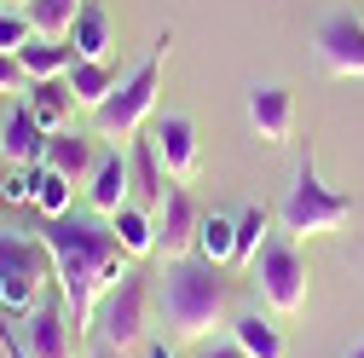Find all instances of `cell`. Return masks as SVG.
<instances>
[{
	"mask_svg": "<svg viewBox=\"0 0 364 358\" xmlns=\"http://www.w3.org/2000/svg\"><path fill=\"white\" fill-rule=\"evenodd\" d=\"M41 243L53 254V278H58V295L70 306V324H75V335H87L99 300L133 272V254L116 243L110 226H99V219H87V214L47 219V226H41Z\"/></svg>",
	"mask_w": 364,
	"mask_h": 358,
	"instance_id": "cell-1",
	"label": "cell"
},
{
	"mask_svg": "<svg viewBox=\"0 0 364 358\" xmlns=\"http://www.w3.org/2000/svg\"><path fill=\"white\" fill-rule=\"evenodd\" d=\"M232 312V283L220 278V266L214 260H168V272H162V318L179 341H203L214 335V324Z\"/></svg>",
	"mask_w": 364,
	"mask_h": 358,
	"instance_id": "cell-2",
	"label": "cell"
},
{
	"mask_svg": "<svg viewBox=\"0 0 364 358\" xmlns=\"http://www.w3.org/2000/svg\"><path fill=\"white\" fill-rule=\"evenodd\" d=\"M168 47H173V29H162L156 35V47H151V58L133 70L116 93L93 110V121H99V133L105 139H139V127L151 121V110H156V93H162V64H168Z\"/></svg>",
	"mask_w": 364,
	"mask_h": 358,
	"instance_id": "cell-3",
	"label": "cell"
},
{
	"mask_svg": "<svg viewBox=\"0 0 364 358\" xmlns=\"http://www.w3.org/2000/svg\"><path fill=\"white\" fill-rule=\"evenodd\" d=\"M278 214H284V232H289V237H324V232H341L347 219H353V197L330 191L324 179H318L312 151H306L301 168H295V185H289V197H284Z\"/></svg>",
	"mask_w": 364,
	"mask_h": 358,
	"instance_id": "cell-4",
	"label": "cell"
},
{
	"mask_svg": "<svg viewBox=\"0 0 364 358\" xmlns=\"http://www.w3.org/2000/svg\"><path fill=\"white\" fill-rule=\"evenodd\" d=\"M47 278H53V254L41 237H0V312H23L47 295Z\"/></svg>",
	"mask_w": 364,
	"mask_h": 358,
	"instance_id": "cell-5",
	"label": "cell"
},
{
	"mask_svg": "<svg viewBox=\"0 0 364 358\" xmlns=\"http://www.w3.org/2000/svg\"><path fill=\"white\" fill-rule=\"evenodd\" d=\"M249 272H255V283H260V295H266L272 312H284V318H289V312L306 306V260H301L295 243H266Z\"/></svg>",
	"mask_w": 364,
	"mask_h": 358,
	"instance_id": "cell-6",
	"label": "cell"
},
{
	"mask_svg": "<svg viewBox=\"0 0 364 358\" xmlns=\"http://www.w3.org/2000/svg\"><path fill=\"white\" fill-rule=\"evenodd\" d=\"M18 341H23L29 358H70V352H75V324H70L64 295H41V300L23 312Z\"/></svg>",
	"mask_w": 364,
	"mask_h": 358,
	"instance_id": "cell-7",
	"label": "cell"
},
{
	"mask_svg": "<svg viewBox=\"0 0 364 358\" xmlns=\"http://www.w3.org/2000/svg\"><path fill=\"white\" fill-rule=\"evenodd\" d=\"M145 335V272H127L110 295H105V312H99V341L110 347H133Z\"/></svg>",
	"mask_w": 364,
	"mask_h": 358,
	"instance_id": "cell-8",
	"label": "cell"
},
{
	"mask_svg": "<svg viewBox=\"0 0 364 358\" xmlns=\"http://www.w3.org/2000/svg\"><path fill=\"white\" fill-rule=\"evenodd\" d=\"M312 47H318V64H324L330 75H358L364 81V18L330 12L324 23H318Z\"/></svg>",
	"mask_w": 364,
	"mask_h": 358,
	"instance_id": "cell-9",
	"label": "cell"
},
{
	"mask_svg": "<svg viewBox=\"0 0 364 358\" xmlns=\"http://www.w3.org/2000/svg\"><path fill=\"white\" fill-rule=\"evenodd\" d=\"M197 226H203V214H197L191 191H186V185H168V202L156 208V254L186 260V254L197 249Z\"/></svg>",
	"mask_w": 364,
	"mask_h": 358,
	"instance_id": "cell-10",
	"label": "cell"
},
{
	"mask_svg": "<svg viewBox=\"0 0 364 358\" xmlns=\"http://www.w3.org/2000/svg\"><path fill=\"white\" fill-rule=\"evenodd\" d=\"M249 127L260 145H289L295 139V93L278 81L249 87Z\"/></svg>",
	"mask_w": 364,
	"mask_h": 358,
	"instance_id": "cell-11",
	"label": "cell"
},
{
	"mask_svg": "<svg viewBox=\"0 0 364 358\" xmlns=\"http://www.w3.org/2000/svg\"><path fill=\"white\" fill-rule=\"evenodd\" d=\"M151 145H156V156H162V168H168V179L173 185H186V179L197 173V121L191 116H156V133H151Z\"/></svg>",
	"mask_w": 364,
	"mask_h": 358,
	"instance_id": "cell-12",
	"label": "cell"
},
{
	"mask_svg": "<svg viewBox=\"0 0 364 358\" xmlns=\"http://www.w3.org/2000/svg\"><path fill=\"white\" fill-rule=\"evenodd\" d=\"M0 156H6L12 168H35L41 156H47V127L35 121L29 99L6 104V116H0Z\"/></svg>",
	"mask_w": 364,
	"mask_h": 358,
	"instance_id": "cell-13",
	"label": "cell"
},
{
	"mask_svg": "<svg viewBox=\"0 0 364 358\" xmlns=\"http://www.w3.org/2000/svg\"><path fill=\"white\" fill-rule=\"evenodd\" d=\"M87 202H93L105 219H110L122 202H133V168H127V151H105V156H99L93 179H87Z\"/></svg>",
	"mask_w": 364,
	"mask_h": 358,
	"instance_id": "cell-14",
	"label": "cell"
},
{
	"mask_svg": "<svg viewBox=\"0 0 364 358\" xmlns=\"http://www.w3.org/2000/svg\"><path fill=\"white\" fill-rule=\"evenodd\" d=\"M127 168H133V202H139V208H162L173 179H168V168H162L156 145H151V139L127 145Z\"/></svg>",
	"mask_w": 364,
	"mask_h": 358,
	"instance_id": "cell-15",
	"label": "cell"
},
{
	"mask_svg": "<svg viewBox=\"0 0 364 358\" xmlns=\"http://www.w3.org/2000/svg\"><path fill=\"white\" fill-rule=\"evenodd\" d=\"M47 162L53 173H64V179H93V168H99V151H93V139L87 133H70V127H58V133H47Z\"/></svg>",
	"mask_w": 364,
	"mask_h": 358,
	"instance_id": "cell-16",
	"label": "cell"
},
{
	"mask_svg": "<svg viewBox=\"0 0 364 358\" xmlns=\"http://www.w3.org/2000/svg\"><path fill=\"white\" fill-rule=\"evenodd\" d=\"M64 81H70V99H75V104H87V110H99V104L116 93V87H122V75H116L105 58H75Z\"/></svg>",
	"mask_w": 364,
	"mask_h": 358,
	"instance_id": "cell-17",
	"label": "cell"
},
{
	"mask_svg": "<svg viewBox=\"0 0 364 358\" xmlns=\"http://www.w3.org/2000/svg\"><path fill=\"white\" fill-rule=\"evenodd\" d=\"M18 64H23V75L29 81H58V75H70V64H75V47L70 40H29V47H18Z\"/></svg>",
	"mask_w": 364,
	"mask_h": 358,
	"instance_id": "cell-18",
	"label": "cell"
},
{
	"mask_svg": "<svg viewBox=\"0 0 364 358\" xmlns=\"http://www.w3.org/2000/svg\"><path fill=\"white\" fill-rule=\"evenodd\" d=\"M70 47H75V58H105L110 53V12H105V0H81Z\"/></svg>",
	"mask_w": 364,
	"mask_h": 358,
	"instance_id": "cell-19",
	"label": "cell"
},
{
	"mask_svg": "<svg viewBox=\"0 0 364 358\" xmlns=\"http://www.w3.org/2000/svg\"><path fill=\"white\" fill-rule=\"evenodd\" d=\"M110 232H116V243L139 260V254H156V219H151V208H139V202H122L116 214H110Z\"/></svg>",
	"mask_w": 364,
	"mask_h": 358,
	"instance_id": "cell-20",
	"label": "cell"
},
{
	"mask_svg": "<svg viewBox=\"0 0 364 358\" xmlns=\"http://www.w3.org/2000/svg\"><path fill=\"white\" fill-rule=\"evenodd\" d=\"M232 341H237L249 358H284V335H278V324H266L260 312H237V318H232Z\"/></svg>",
	"mask_w": 364,
	"mask_h": 358,
	"instance_id": "cell-21",
	"label": "cell"
},
{
	"mask_svg": "<svg viewBox=\"0 0 364 358\" xmlns=\"http://www.w3.org/2000/svg\"><path fill=\"white\" fill-rule=\"evenodd\" d=\"M29 110H35V121L47 127V133H58V127H64V116L75 110L70 81H64V75H58V81H29Z\"/></svg>",
	"mask_w": 364,
	"mask_h": 358,
	"instance_id": "cell-22",
	"label": "cell"
},
{
	"mask_svg": "<svg viewBox=\"0 0 364 358\" xmlns=\"http://www.w3.org/2000/svg\"><path fill=\"white\" fill-rule=\"evenodd\" d=\"M23 12H29V23H35V35H41V40H70L81 0H29Z\"/></svg>",
	"mask_w": 364,
	"mask_h": 358,
	"instance_id": "cell-23",
	"label": "cell"
},
{
	"mask_svg": "<svg viewBox=\"0 0 364 358\" xmlns=\"http://www.w3.org/2000/svg\"><path fill=\"white\" fill-rule=\"evenodd\" d=\"M197 254L214 260V266H232V254H237V219L203 214V226H197Z\"/></svg>",
	"mask_w": 364,
	"mask_h": 358,
	"instance_id": "cell-24",
	"label": "cell"
},
{
	"mask_svg": "<svg viewBox=\"0 0 364 358\" xmlns=\"http://www.w3.org/2000/svg\"><path fill=\"white\" fill-rule=\"evenodd\" d=\"M266 232H272V208L266 202H249L237 214V254H232V266H255V254L266 249Z\"/></svg>",
	"mask_w": 364,
	"mask_h": 358,
	"instance_id": "cell-25",
	"label": "cell"
},
{
	"mask_svg": "<svg viewBox=\"0 0 364 358\" xmlns=\"http://www.w3.org/2000/svg\"><path fill=\"white\" fill-rule=\"evenodd\" d=\"M41 168H47V162H41ZM70 202H75V179H64V173L47 168V179H41V197H35V214H41V219H64Z\"/></svg>",
	"mask_w": 364,
	"mask_h": 358,
	"instance_id": "cell-26",
	"label": "cell"
},
{
	"mask_svg": "<svg viewBox=\"0 0 364 358\" xmlns=\"http://www.w3.org/2000/svg\"><path fill=\"white\" fill-rule=\"evenodd\" d=\"M41 179H47V168H41V162H35V168H12L6 179H0V197H6L12 208H23V202L41 197Z\"/></svg>",
	"mask_w": 364,
	"mask_h": 358,
	"instance_id": "cell-27",
	"label": "cell"
},
{
	"mask_svg": "<svg viewBox=\"0 0 364 358\" xmlns=\"http://www.w3.org/2000/svg\"><path fill=\"white\" fill-rule=\"evenodd\" d=\"M29 35H35L29 12H12V6H0V53H18V47H29Z\"/></svg>",
	"mask_w": 364,
	"mask_h": 358,
	"instance_id": "cell-28",
	"label": "cell"
},
{
	"mask_svg": "<svg viewBox=\"0 0 364 358\" xmlns=\"http://www.w3.org/2000/svg\"><path fill=\"white\" fill-rule=\"evenodd\" d=\"M23 87H29V75H23L18 53H0V99H6V93H23Z\"/></svg>",
	"mask_w": 364,
	"mask_h": 358,
	"instance_id": "cell-29",
	"label": "cell"
},
{
	"mask_svg": "<svg viewBox=\"0 0 364 358\" xmlns=\"http://www.w3.org/2000/svg\"><path fill=\"white\" fill-rule=\"evenodd\" d=\"M0 347H6V358H29L23 341H18V324H12V312H0Z\"/></svg>",
	"mask_w": 364,
	"mask_h": 358,
	"instance_id": "cell-30",
	"label": "cell"
},
{
	"mask_svg": "<svg viewBox=\"0 0 364 358\" xmlns=\"http://www.w3.org/2000/svg\"><path fill=\"white\" fill-rule=\"evenodd\" d=\"M203 358H249V352H243V347H237V341H214V347H208V352H203Z\"/></svg>",
	"mask_w": 364,
	"mask_h": 358,
	"instance_id": "cell-31",
	"label": "cell"
},
{
	"mask_svg": "<svg viewBox=\"0 0 364 358\" xmlns=\"http://www.w3.org/2000/svg\"><path fill=\"white\" fill-rule=\"evenodd\" d=\"M145 358H173V347H168V341H151V347H145Z\"/></svg>",
	"mask_w": 364,
	"mask_h": 358,
	"instance_id": "cell-32",
	"label": "cell"
},
{
	"mask_svg": "<svg viewBox=\"0 0 364 358\" xmlns=\"http://www.w3.org/2000/svg\"><path fill=\"white\" fill-rule=\"evenodd\" d=\"M93 358H127V352H122V347H110V341H99V347H93Z\"/></svg>",
	"mask_w": 364,
	"mask_h": 358,
	"instance_id": "cell-33",
	"label": "cell"
},
{
	"mask_svg": "<svg viewBox=\"0 0 364 358\" xmlns=\"http://www.w3.org/2000/svg\"><path fill=\"white\" fill-rule=\"evenodd\" d=\"M0 6H29V0H0Z\"/></svg>",
	"mask_w": 364,
	"mask_h": 358,
	"instance_id": "cell-34",
	"label": "cell"
},
{
	"mask_svg": "<svg viewBox=\"0 0 364 358\" xmlns=\"http://www.w3.org/2000/svg\"><path fill=\"white\" fill-rule=\"evenodd\" d=\"M353 358H364V341H358V347H353Z\"/></svg>",
	"mask_w": 364,
	"mask_h": 358,
	"instance_id": "cell-35",
	"label": "cell"
},
{
	"mask_svg": "<svg viewBox=\"0 0 364 358\" xmlns=\"http://www.w3.org/2000/svg\"><path fill=\"white\" fill-rule=\"evenodd\" d=\"M0 116H6V99H0Z\"/></svg>",
	"mask_w": 364,
	"mask_h": 358,
	"instance_id": "cell-36",
	"label": "cell"
}]
</instances>
